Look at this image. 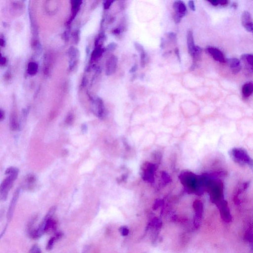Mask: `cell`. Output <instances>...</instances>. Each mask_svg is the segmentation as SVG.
I'll return each instance as SVG.
<instances>
[{
  "label": "cell",
  "mask_w": 253,
  "mask_h": 253,
  "mask_svg": "<svg viewBox=\"0 0 253 253\" xmlns=\"http://www.w3.org/2000/svg\"><path fill=\"white\" fill-rule=\"evenodd\" d=\"M175 53H176V55H177V57H178V60H179V61H181V58H180L179 50H178V48H176V50H175Z\"/></svg>",
  "instance_id": "cell-36"
},
{
  "label": "cell",
  "mask_w": 253,
  "mask_h": 253,
  "mask_svg": "<svg viewBox=\"0 0 253 253\" xmlns=\"http://www.w3.org/2000/svg\"><path fill=\"white\" fill-rule=\"evenodd\" d=\"M227 62L229 64L231 71L233 74H236L240 71L241 69V63L237 58H233L228 59Z\"/></svg>",
  "instance_id": "cell-13"
},
{
  "label": "cell",
  "mask_w": 253,
  "mask_h": 253,
  "mask_svg": "<svg viewBox=\"0 0 253 253\" xmlns=\"http://www.w3.org/2000/svg\"><path fill=\"white\" fill-rule=\"evenodd\" d=\"M140 57H141V66L142 67H144L145 66V64L147 63V53L145 52V51L140 53Z\"/></svg>",
  "instance_id": "cell-22"
},
{
  "label": "cell",
  "mask_w": 253,
  "mask_h": 253,
  "mask_svg": "<svg viewBox=\"0 0 253 253\" xmlns=\"http://www.w3.org/2000/svg\"><path fill=\"white\" fill-rule=\"evenodd\" d=\"M113 2H114V1H111V0L104 1V4H103L104 9L107 10V9H109V7L111 6Z\"/></svg>",
  "instance_id": "cell-27"
},
{
  "label": "cell",
  "mask_w": 253,
  "mask_h": 253,
  "mask_svg": "<svg viewBox=\"0 0 253 253\" xmlns=\"http://www.w3.org/2000/svg\"><path fill=\"white\" fill-rule=\"evenodd\" d=\"M1 65H4L5 63H6V59L4 57H1Z\"/></svg>",
  "instance_id": "cell-37"
},
{
  "label": "cell",
  "mask_w": 253,
  "mask_h": 253,
  "mask_svg": "<svg viewBox=\"0 0 253 253\" xmlns=\"http://www.w3.org/2000/svg\"><path fill=\"white\" fill-rule=\"evenodd\" d=\"M137 69H138V66L136 64L134 65L131 68V69H130V73H134V72H136L137 71Z\"/></svg>",
  "instance_id": "cell-35"
},
{
  "label": "cell",
  "mask_w": 253,
  "mask_h": 253,
  "mask_svg": "<svg viewBox=\"0 0 253 253\" xmlns=\"http://www.w3.org/2000/svg\"><path fill=\"white\" fill-rule=\"evenodd\" d=\"M209 2H210L212 5H213L214 6H217L219 4V0H212V1H209Z\"/></svg>",
  "instance_id": "cell-32"
},
{
  "label": "cell",
  "mask_w": 253,
  "mask_h": 253,
  "mask_svg": "<svg viewBox=\"0 0 253 253\" xmlns=\"http://www.w3.org/2000/svg\"><path fill=\"white\" fill-rule=\"evenodd\" d=\"M25 183L26 185H28V188L33 187L34 184L37 181V178L35 175L33 174H28L25 178Z\"/></svg>",
  "instance_id": "cell-17"
},
{
  "label": "cell",
  "mask_w": 253,
  "mask_h": 253,
  "mask_svg": "<svg viewBox=\"0 0 253 253\" xmlns=\"http://www.w3.org/2000/svg\"><path fill=\"white\" fill-rule=\"evenodd\" d=\"M20 193V189L18 188L15 191L14 194H13V197H12V199H11V202L10 203V206H9V210H8V212H7V220L10 221L12 218V215H13V212L15 211V207H16V204L17 203V200H18V197H19V195Z\"/></svg>",
  "instance_id": "cell-9"
},
{
  "label": "cell",
  "mask_w": 253,
  "mask_h": 253,
  "mask_svg": "<svg viewBox=\"0 0 253 253\" xmlns=\"http://www.w3.org/2000/svg\"><path fill=\"white\" fill-rule=\"evenodd\" d=\"M87 126L85 124L84 125H82V130L83 132H85L87 131Z\"/></svg>",
  "instance_id": "cell-40"
},
{
  "label": "cell",
  "mask_w": 253,
  "mask_h": 253,
  "mask_svg": "<svg viewBox=\"0 0 253 253\" xmlns=\"http://www.w3.org/2000/svg\"><path fill=\"white\" fill-rule=\"evenodd\" d=\"M10 127L13 131L20 128V125L17 120V116L16 112H12L10 116Z\"/></svg>",
  "instance_id": "cell-16"
},
{
  "label": "cell",
  "mask_w": 253,
  "mask_h": 253,
  "mask_svg": "<svg viewBox=\"0 0 253 253\" xmlns=\"http://www.w3.org/2000/svg\"><path fill=\"white\" fill-rule=\"evenodd\" d=\"M68 56L70 58L69 68L72 69L76 63L78 58L79 57V52L77 48L74 47H70L68 50Z\"/></svg>",
  "instance_id": "cell-11"
},
{
  "label": "cell",
  "mask_w": 253,
  "mask_h": 253,
  "mask_svg": "<svg viewBox=\"0 0 253 253\" xmlns=\"http://www.w3.org/2000/svg\"><path fill=\"white\" fill-rule=\"evenodd\" d=\"M232 7L234 8V9H236L237 7V4H236V3H233V4H232Z\"/></svg>",
  "instance_id": "cell-41"
},
{
  "label": "cell",
  "mask_w": 253,
  "mask_h": 253,
  "mask_svg": "<svg viewBox=\"0 0 253 253\" xmlns=\"http://www.w3.org/2000/svg\"><path fill=\"white\" fill-rule=\"evenodd\" d=\"M241 61L243 63L245 68L249 72H253V55L244 54L242 55Z\"/></svg>",
  "instance_id": "cell-10"
},
{
  "label": "cell",
  "mask_w": 253,
  "mask_h": 253,
  "mask_svg": "<svg viewBox=\"0 0 253 253\" xmlns=\"http://www.w3.org/2000/svg\"><path fill=\"white\" fill-rule=\"evenodd\" d=\"M173 8L176 13L174 16V22L176 23H179L187 13V7L182 1H177L174 3Z\"/></svg>",
  "instance_id": "cell-3"
},
{
  "label": "cell",
  "mask_w": 253,
  "mask_h": 253,
  "mask_svg": "<svg viewBox=\"0 0 253 253\" xmlns=\"http://www.w3.org/2000/svg\"><path fill=\"white\" fill-rule=\"evenodd\" d=\"M117 58L112 55L108 58L106 64V74L108 76L112 75L116 70L117 65Z\"/></svg>",
  "instance_id": "cell-8"
},
{
  "label": "cell",
  "mask_w": 253,
  "mask_h": 253,
  "mask_svg": "<svg viewBox=\"0 0 253 253\" xmlns=\"http://www.w3.org/2000/svg\"><path fill=\"white\" fill-rule=\"evenodd\" d=\"M201 53H202V48L196 46L191 56L195 60H198L200 58Z\"/></svg>",
  "instance_id": "cell-21"
},
{
  "label": "cell",
  "mask_w": 253,
  "mask_h": 253,
  "mask_svg": "<svg viewBox=\"0 0 253 253\" xmlns=\"http://www.w3.org/2000/svg\"><path fill=\"white\" fill-rule=\"evenodd\" d=\"M168 37L169 38L170 40H172L173 41H176V34L174 32H169V33H167Z\"/></svg>",
  "instance_id": "cell-28"
},
{
  "label": "cell",
  "mask_w": 253,
  "mask_h": 253,
  "mask_svg": "<svg viewBox=\"0 0 253 253\" xmlns=\"http://www.w3.org/2000/svg\"><path fill=\"white\" fill-rule=\"evenodd\" d=\"M5 44V40L2 39V38H1V39H0V45H1V46L2 47L4 46Z\"/></svg>",
  "instance_id": "cell-39"
},
{
  "label": "cell",
  "mask_w": 253,
  "mask_h": 253,
  "mask_svg": "<svg viewBox=\"0 0 253 253\" xmlns=\"http://www.w3.org/2000/svg\"><path fill=\"white\" fill-rule=\"evenodd\" d=\"M243 97L245 98H248L253 93V81L247 83L243 86L242 88Z\"/></svg>",
  "instance_id": "cell-14"
},
{
  "label": "cell",
  "mask_w": 253,
  "mask_h": 253,
  "mask_svg": "<svg viewBox=\"0 0 253 253\" xmlns=\"http://www.w3.org/2000/svg\"><path fill=\"white\" fill-rule=\"evenodd\" d=\"M74 115L72 113H69L67 116L66 119V124L68 125H71L72 124L74 121Z\"/></svg>",
  "instance_id": "cell-24"
},
{
  "label": "cell",
  "mask_w": 253,
  "mask_h": 253,
  "mask_svg": "<svg viewBox=\"0 0 253 253\" xmlns=\"http://www.w3.org/2000/svg\"><path fill=\"white\" fill-rule=\"evenodd\" d=\"M120 231H121V234H122L123 235H124V236H126V235L128 234V229L125 228V227L121 228V229H120Z\"/></svg>",
  "instance_id": "cell-29"
},
{
  "label": "cell",
  "mask_w": 253,
  "mask_h": 253,
  "mask_svg": "<svg viewBox=\"0 0 253 253\" xmlns=\"http://www.w3.org/2000/svg\"><path fill=\"white\" fill-rule=\"evenodd\" d=\"M102 52H103V50L101 47H96V49L93 51L92 55V58L93 60H96L102 56Z\"/></svg>",
  "instance_id": "cell-20"
},
{
  "label": "cell",
  "mask_w": 253,
  "mask_h": 253,
  "mask_svg": "<svg viewBox=\"0 0 253 253\" xmlns=\"http://www.w3.org/2000/svg\"><path fill=\"white\" fill-rule=\"evenodd\" d=\"M116 44H115V43H111V44L108 45L107 48H108V50H110V51H113V50H115V48H116Z\"/></svg>",
  "instance_id": "cell-31"
},
{
  "label": "cell",
  "mask_w": 253,
  "mask_h": 253,
  "mask_svg": "<svg viewBox=\"0 0 253 253\" xmlns=\"http://www.w3.org/2000/svg\"><path fill=\"white\" fill-rule=\"evenodd\" d=\"M87 83V78H86V77L83 78L82 79V85L83 86H84L86 85Z\"/></svg>",
  "instance_id": "cell-38"
},
{
  "label": "cell",
  "mask_w": 253,
  "mask_h": 253,
  "mask_svg": "<svg viewBox=\"0 0 253 253\" xmlns=\"http://www.w3.org/2000/svg\"><path fill=\"white\" fill-rule=\"evenodd\" d=\"M134 47L139 53L144 51L143 47L141 44H139L138 43L135 42L134 43Z\"/></svg>",
  "instance_id": "cell-26"
},
{
  "label": "cell",
  "mask_w": 253,
  "mask_h": 253,
  "mask_svg": "<svg viewBox=\"0 0 253 253\" xmlns=\"http://www.w3.org/2000/svg\"><path fill=\"white\" fill-rule=\"evenodd\" d=\"M241 21L242 25L247 31L253 32V22L250 12L245 11L242 13Z\"/></svg>",
  "instance_id": "cell-7"
},
{
  "label": "cell",
  "mask_w": 253,
  "mask_h": 253,
  "mask_svg": "<svg viewBox=\"0 0 253 253\" xmlns=\"http://www.w3.org/2000/svg\"><path fill=\"white\" fill-rule=\"evenodd\" d=\"M228 1L227 0H219V4L223 6H225L228 5Z\"/></svg>",
  "instance_id": "cell-33"
},
{
  "label": "cell",
  "mask_w": 253,
  "mask_h": 253,
  "mask_svg": "<svg viewBox=\"0 0 253 253\" xmlns=\"http://www.w3.org/2000/svg\"><path fill=\"white\" fill-rule=\"evenodd\" d=\"M18 172V169L15 167L8 168L5 172L7 176L0 185V198L2 201L7 200L13 182L17 178Z\"/></svg>",
  "instance_id": "cell-1"
},
{
  "label": "cell",
  "mask_w": 253,
  "mask_h": 253,
  "mask_svg": "<svg viewBox=\"0 0 253 253\" xmlns=\"http://www.w3.org/2000/svg\"><path fill=\"white\" fill-rule=\"evenodd\" d=\"M93 110L95 114L99 118H102L105 114V107L103 101L101 98L97 97L93 99Z\"/></svg>",
  "instance_id": "cell-6"
},
{
  "label": "cell",
  "mask_w": 253,
  "mask_h": 253,
  "mask_svg": "<svg viewBox=\"0 0 253 253\" xmlns=\"http://www.w3.org/2000/svg\"><path fill=\"white\" fill-rule=\"evenodd\" d=\"M188 6L190 7V10L192 11H195V6L194 2L193 1H189L188 2Z\"/></svg>",
  "instance_id": "cell-30"
},
{
  "label": "cell",
  "mask_w": 253,
  "mask_h": 253,
  "mask_svg": "<svg viewBox=\"0 0 253 253\" xmlns=\"http://www.w3.org/2000/svg\"><path fill=\"white\" fill-rule=\"evenodd\" d=\"M56 241V239H55L54 237H52V238H51L50 240H49V241H48L47 245V251H50L51 250H52Z\"/></svg>",
  "instance_id": "cell-23"
},
{
  "label": "cell",
  "mask_w": 253,
  "mask_h": 253,
  "mask_svg": "<svg viewBox=\"0 0 253 253\" xmlns=\"http://www.w3.org/2000/svg\"><path fill=\"white\" fill-rule=\"evenodd\" d=\"M82 1H72V11L73 18H74L77 13L80 9V6L81 5Z\"/></svg>",
  "instance_id": "cell-19"
},
{
  "label": "cell",
  "mask_w": 253,
  "mask_h": 253,
  "mask_svg": "<svg viewBox=\"0 0 253 253\" xmlns=\"http://www.w3.org/2000/svg\"><path fill=\"white\" fill-rule=\"evenodd\" d=\"M187 44L188 50L189 53L191 55L193 51L194 50L196 46L194 44V41L193 35L192 32L189 31L187 33Z\"/></svg>",
  "instance_id": "cell-15"
},
{
  "label": "cell",
  "mask_w": 253,
  "mask_h": 253,
  "mask_svg": "<svg viewBox=\"0 0 253 253\" xmlns=\"http://www.w3.org/2000/svg\"><path fill=\"white\" fill-rule=\"evenodd\" d=\"M5 118V112L2 109H1L0 111V120L1 121H2Z\"/></svg>",
  "instance_id": "cell-34"
},
{
  "label": "cell",
  "mask_w": 253,
  "mask_h": 253,
  "mask_svg": "<svg viewBox=\"0 0 253 253\" xmlns=\"http://www.w3.org/2000/svg\"><path fill=\"white\" fill-rule=\"evenodd\" d=\"M206 51L215 61L220 63H225L227 62L224 55L219 49L216 47H209L206 48Z\"/></svg>",
  "instance_id": "cell-5"
},
{
  "label": "cell",
  "mask_w": 253,
  "mask_h": 253,
  "mask_svg": "<svg viewBox=\"0 0 253 253\" xmlns=\"http://www.w3.org/2000/svg\"><path fill=\"white\" fill-rule=\"evenodd\" d=\"M38 69V66L37 63L35 62H31L28 64L27 72L28 74L30 75H34L36 74Z\"/></svg>",
  "instance_id": "cell-18"
},
{
  "label": "cell",
  "mask_w": 253,
  "mask_h": 253,
  "mask_svg": "<svg viewBox=\"0 0 253 253\" xmlns=\"http://www.w3.org/2000/svg\"><path fill=\"white\" fill-rule=\"evenodd\" d=\"M229 155L237 163L248 165L253 168V159L244 149L241 148H234L229 151Z\"/></svg>",
  "instance_id": "cell-2"
},
{
  "label": "cell",
  "mask_w": 253,
  "mask_h": 253,
  "mask_svg": "<svg viewBox=\"0 0 253 253\" xmlns=\"http://www.w3.org/2000/svg\"><path fill=\"white\" fill-rule=\"evenodd\" d=\"M220 209V214L222 218L225 221L229 222L231 219L229 208L228 207V203L225 200H224L219 205Z\"/></svg>",
  "instance_id": "cell-12"
},
{
  "label": "cell",
  "mask_w": 253,
  "mask_h": 253,
  "mask_svg": "<svg viewBox=\"0 0 253 253\" xmlns=\"http://www.w3.org/2000/svg\"><path fill=\"white\" fill-rule=\"evenodd\" d=\"M29 253H42L41 250L37 245H35L32 247L29 251Z\"/></svg>",
  "instance_id": "cell-25"
},
{
  "label": "cell",
  "mask_w": 253,
  "mask_h": 253,
  "mask_svg": "<svg viewBox=\"0 0 253 253\" xmlns=\"http://www.w3.org/2000/svg\"><path fill=\"white\" fill-rule=\"evenodd\" d=\"M155 165L149 162H145L142 166V178L144 181L152 183L154 181V173L155 170Z\"/></svg>",
  "instance_id": "cell-4"
}]
</instances>
